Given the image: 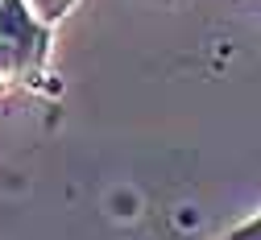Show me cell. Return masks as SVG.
<instances>
[{"instance_id": "6da1fadb", "label": "cell", "mask_w": 261, "mask_h": 240, "mask_svg": "<svg viewBox=\"0 0 261 240\" xmlns=\"http://www.w3.org/2000/svg\"><path fill=\"white\" fill-rule=\"evenodd\" d=\"M0 50H5V46H0ZM0 79H5V54H0Z\"/></svg>"}]
</instances>
